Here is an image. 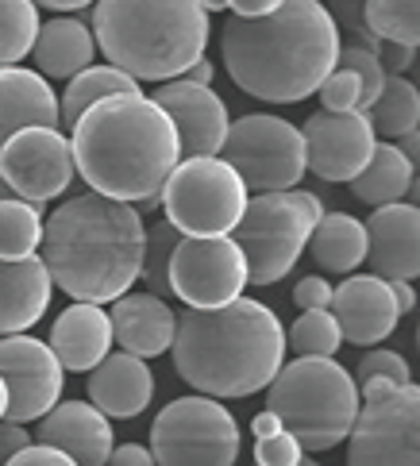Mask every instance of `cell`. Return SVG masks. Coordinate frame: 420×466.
Returning a JSON list of instances; mask_svg holds the SVG:
<instances>
[{"label":"cell","mask_w":420,"mask_h":466,"mask_svg":"<svg viewBox=\"0 0 420 466\" xmlns=\"http://www.w3.org/2000/svg\"><path fill=\"white\" fill-rule=\"evenodd\" d=\"M174 370L205 397H251L271 386L285 362V331L278 316L235 297L216 309H186L174 324Z\"/></svg>","instance_id":"4"},{"label":"cell","mask_w":420,"mask_h":466,"mask_svg":"<svg viewBox=\"0 0 420 466\" xmlns=\"http://www.w3.org/2000/svg\"><path fill=\"white\" fill-rule=\"evenodd\" d=\"M282 424H278V416L266 409V412H259L255 420H251V431H255V436H271V431H278Z\"/></svg>","instance_id":"47"},{"label":"cell","mask_w":420,"mask_h":466,"mask_svg":"<svg viewBox=\"0 0 420 466\" xmlns=\"http://www.w3.org/2000/svg\"><path fill=\"white\" fill-rule=\"evenodd\" d=\"M293 466H321V462H316V459H309V455H301Z\"/></svg>","instance_id":"53"},{"label":"cell","mask_w":420,"mask_h":466,"mask_svg":"<svg viewBox=\"0 0 420 466\" xmlns=\"http://www.w3.org/2000/svg\"><path fill=\"white\" fill-rule=\"evenodd\" d=\"M39 443L58 447L62 455H70L77 466H105L112 451V424L108 416L89 401H55L36 428Z\"/></svg>","instance_id":"19"},{"label":"cell","mask_w":420,"mask_h":466,"mask_svg":"<svg viewBox=\"0 0 420 466\" xmlns=\"http://www.w3.org/2000/svg\"><path fill=\"white\" fill-rule=\"evenodd\" d=\"M301 455H305V447H301L285 428L271 431V436H255V462L259 466H293Z\"/></svg>","instance_id":"38"},{"label":"cell","mask_w":420,"mask_h":466,"mask_svg":"<svg viewBox=\"0 0 420 466\" xmlns=\"http://www.w3.org/2000/svg\"><path fill=\"white\" fill-rule=\"evenodd\" d=\"M324 216V201L305 189L255 193L228 236L243 251L251 286H274L297 266L309 231Z\"/></svg>","instance_id":"7"},{"label":"cell","mask_w":420,"mask_h":466,"mask_svg":"<svg viewBox=\"0 0 420 466\" xmlns=\"http://www.w3.org/2000/svg\"><path fill=\"white\" fill-rule=\"evenodd\" d=\"M390 293H394V305H397V316H405V312H413V305H416L413 281H390Z\"/></svg>","instance_id":"45"},{"label":"cell","mask_w":420,"mask_h":466,"mask_svg":"<svg viewBox=\"0 0 420 466\" xmlns=\"http://www.w3.org/2000/svg\"><path fill=\"white\" fill-rule=\"evenodd\" d=\"M93 39L116 70L166 81L205 58L209 12L200 0H97Z\"/></svg>","instance_id":"5"},{"label":"cell","mask_w":420,"mask_h":466,"mask_svg":"<svg viewBox=\"0 0 420 466\" xmlns=\"http://www.w3.org/2000/svg\"><path fill=\"white\" fill-rule=\"evenodd\" d=\"M266 409L301 447L328 451L347 440L351 420L359 412V386L335 359L301 355L271 378Z\"/></svg>","instance_id":"6"},{"label":"cell","mask_w":420,"mask_h":466,"mask_svg":"<svg viewBox=\"0 0 420 466\" xmlns=\"http://www.w3.org/2000/svg\"><path fill=\"white\" fill-rule=\"evenodd\" d=\"M108 324H112V339L120 343V351L155 359L162 351H170L178 316L155 293H120L112 301Z\"/></svg>","instance_id":"20"},{"label":"cell","mask_w":420,"mask_h":466,"mask_svg":"<svg viewBox=\"0 0 420 466\" xmlns=\"http://www.w3.org/2000/svg\"><path fill=\"white\" fill-rule=\"evenodd\" d=\"M293 347L297 355H309V359H332L335 351H340V324H335V316L328 309H305L293 320L290 328V339H285Z\"/></svg>","instance_id":"33"},{"label":"cell","mask_w":420,"mask_h":466,"mask_svg":"<svg viewBox=\"0 0 420 466\" xmlns=\"http://www.w3.org/2000/svg\"><path fill=\"white\" fill-rule=\"evenodd\" d=\"M413 58H416V46H405V43H382L378 46V62H382L385 77H390V74H405L413 66Z\"/></svg>","instance_id":"41"},{"label":"cell","mask_w":420,"mask_h":466,"mask_svg":"<svg viewBox=\"0 0 420 466\" xmlns=\"http://www.w3.org/2000/svg\"><path fill=\"white\" fill-rule=\"evenodd\" d=\"M335 66H343V70H351L359 77V86H363V108L374 101V96L382 93L385 86V70H382V62L374 51H366V46L359 43H347L340 46V55H335Z\"/></svg>","instance_id":"35"},{"label":"cell","mask_w":420,"mask_h":466,"mask_svg":"<svg viewBox=\"0 0 420 466\" xmlns=\"http://www.w3.org/2000/svg\"><path fill=\"white\" fill-rule=\"evenodd\" d=\"M228 77L266 105H293L335 70L340 27L321 0H282L274 12L228 15L220 31Z\"/></svg>","instance_id":"1"},{"label":"cell","mask_w":420,"mask_h":466,"mask_svg":"<svg viewBox=\"0 0 420 466\" xmlns=\"http://www.w3.org/2000/svg\"><path fill=\"white\" fill-rule=\"evenodd\" d=\"M220 158L240 174L243 189L251 193H274L293 189L305 177V143L301 127H293L282 116H243L228 124V136L220 143Z\"/></svg>","instance_id":"11"},{"label":"cell","mask_w":420,"mask_h":466,"mask_svg":"<svg viewBox=\"0 0 420 466\" xmlns=\"http://www.w3.org/2000/svg\"><path fill=\"white\" fill-rule=\"evenodd\" d=\"M316 93H321V105L328 112H343V108H363V86L359 77L343 70V66H335V70L316 86Z\"/></svg>","instance_id":"36"},{"label":"cell","mask_w":420,"mask_h":466,"mask_svg":"<svg viewBox=\"0 0 420 466\" xmlns=\"http://www.w3.org/2000/svg\"><path fill=\"white\" fill-rule=\"evenodd\" d=\"M46 347L62 362V370H93L112 347L108 312H100V305H89V301L70 305L55 320V328H50Z\"/></svg>","instance_id":"23"},{"label":"cell","mask_w":420,"mask_h":466,"mask_svg":"<svg viewBox=\"0 0 420 466\" xmlns=\"http://www.w3.org/2000/svg\"><path fill=\"white\" fill-rule=\"evenodd\" d=\"M416 181V166L397 151V143H374V155L363 170L347 181L351 193L359 197L363 205H390L401 201Z\"/></svg>","instance_id":"27"},{"label":"cell","mask_w":420,"mask_h":466,"mask_svg":"<svg viewBox=\"0 0 420 466\" xmlns=\"http://www.w3.org/2000/svg\"><path fill=\"white\" fill-rule=\"evenodd\" d=\"M181 239V231L170 220H159L155 228H147L143 239V262H139V278L147 281V293H170V255Z\"/></svg>","instance_id":"34"},{"label":"cell","mask_w":420,"mask_h":466,"mask_svg":"<svg viewBox=\"0 0 420 466\" xmlns=\"http://www.w3.org/2000/svg\"><path fill=\"white\" fill-rule=\"evenodd\" d=\"M5 466H77L70 455H62L58 447H46V443H36V447H20Z\"/></svg>","instance_id":"40"},{"label":"cell","mask_w":420,"mask_h":466,"mask_svg":"<svg viewBox=\"0 0 420 466\" xmlns=\"http://www.w3.org/2000/svg\"><path fill=\"white\" fill-rule=\"evenodd\" d=\"M328 312L340 324V336L355 347H374L385 336H394L397 328V305L390 293V281H382L378 274H355L347 278L340 289L332 286Z\"/></svg>","instance_id":"17"},{"label":"cell","mask_w":420,"mask_h":466,"mask_svg":"<svg viewBox=\"0 0 420 466\" xmlns=\"http://www.w3.org/2000/svg\"><path fill=\"white\" fill-rule=\"evenodd\" d=\"M50 274L39 255L0 258V336H15L46 312Z\"/></svg>","instance_id":"22"},{"label":"cell","mask_w":420,"mask_h":466,"mask_svg":"<svg viewBox=\"0 0 420 466\" xmlns=\"http://www.w3.org/2000/svg\"><path fill=\"white\" fill-rule=\"evenodd\" d=\"M200 8L212 15V12H224V8H228V0H200Z\"/></svg>","instance_id":"50"},{"label":"cell","mask_w":420,"mask_h":466,"mask_svg":"<svg viewBox=\"0 0 420 466\" xmlns=\"http://www.w3.org/2000/svg\"><path fill=\"white\" fill-rule=\"evenodd\" d=\"M282 5V0H228V8L235 15H243V20H255V15H266V12H274Z\"/></svg>","instance_id":"44"},{"label":"cell","mask_w":420,"mask_h":466,"mask_svg":"<svg viewBox=\"0 0 420 466\" xmlns=\"http://www.w3.org/2000/svg\"><path fill=\"white\" fill-rule=\"evenodd\" d=\"M43 236V208L5 197L0 201V258H27L39 251Z\"/></svg>","instance_id":"30"},{"label":"cell","mask_w":420,"mask_h":466,"mask_svg":"<svg viewBox=\"0 0 420 466\" xmlns=\"http://www.w3.org/2000/svg\"><path fill=\"white\" fill-rule=\"evenodd\" d=\"M0 177L20 201L43 208L77 177L70 139L58 127H20L0 143Z\"/></svg>","instance_id":"13"},{"label":"cell","mask_w":420,"mask_h":466,"mask_svg":"<svg viewBox=\"0 0 420 466\" xmlns=\"http://www.w3.org/2000/svg\"><path fill=\"white\" fill-rule=\"evenodd\" d=\"M31 436H27V428L24 424H12V420H0V466H5L20 447H27Z\"/></svg>","instance_id":"42"},{"label":"cell","mask_w":420,"mask_h":466,"mask_svg":"<svg viewBox=\"0 0 420 466\" xmlns=\"http://www.w3.org/2000/svg\"><path fill=\"white\" fill-rule=\"evenodd\" d=\"M5 409H8V386H5V378H0V420H5Z\"/></svg>","instance_id":"51"},{"label":"cell","mask_w":420,"mask_h":466,"mask_svg":"<svg viewBox=\"0 0 420 466\" xmlns=\"http://www.w3.org/2000/svg\"><path fill=\"white\" fill-rule=\"evenodd\" d=\"M366 116H371V127L374 136H405V131H413L420 124V93L409 77L401 74H390L385 77L382 93L374 96L371 105H366Z\"/></svg>","instance_id":"29"},{"label":"cell","mask_w":420,"mask_h":466,"mask_svg":"<svg viewBox=\"0 0 420 466\" xmlns=\"http://www.w3.org/2000/svg\"><path fill=\"white\" fill-rule=\"evenodd\" d=\"M0 378L8 386V409L5 420L31 424L62 397L66 370L46 343L24 336H0Z\"/></svg>","instance_id":"15"},{"label":"cell","mask_w":420,"mask_h":466,"mask_svg":"<svg viewBox=\"0 0 420 466\" xmlns=\"http://www.w3.org/2000/svg\"><path fill=\"white\" fill-rule=\"evenodd\" d=\"M93 0H36V8H50V12H77V8H89Z\"/></svg>","instance_id":"48"},{"label":"cell","mask_w":420,"mask_h":466,"mask_svg":"<svg viewBox=\"0 0 420 466\" xmlns=\"http://www.w3.org/2000/svg\"><path fill=\"white\" fill-rule=\"evenodd\" d=\"M397 139H401V143H397V151L416 166V155H420V136H416V127H413V131H405V136H397Z\"/></svg>","instance_id":"49"},{"label":"cell","mask_w":420,"mask_h":466,"mask_svg":"<svg viewBox=\"0 0 420 466\" xmlns=\"http://www.w3.org/2000/svg\"><path fill=\"white\" fill-rule=\"evenodd\" d=\"M108 462L112 466H155V459H150V447H139V443H112L108 451Z\"/></svg>","instance_id":"43"},{"label":"cell","mask_w":420,"mask_h":466,"mask_svg":"<svg viewBox=\"0 0 420 466\" xmlns=\"http://www.w3.org/2000/svg\"><path fill=\"white\" fill-rule=\"evenodd\" d=\"M20 127H58V96L43 74L0 66V143Z\"/></svg>","instance_id":"24"},{"label":"cell","mask_w":420,"mask_h":466,"mask_svg":"<svg viewBox=\"0 0 420 466\" xmlns=\"http://www.w3.org/2000/svg\"><path fill=\"white\" fill-rule=\"evenodd\" d=\"M178 131L181 158L197 155H220V143L228 136V105L212 93V86H193V81H162L150 96Z\"/></svg>","instance_id":"16"},{"label":"cell","mask_w":420,"mask_h":466,"mask_svg":"<svg viewBox=\"0 0 420 466\" xmlns=\"http://www.w3.org/2000/svg\"><path fill=\"white\" fill-rule=\"evenodd\" d=\"M363 20L382 43H420V0H363Z\"/></svg>","instance_id":"31"},{"label":"cell","mask_w":420,"mask_h":466,"mask_svg":"<svg viewBox=\"0 0 420 466\" xmlns=\"http://www.w3.org/2000/svg\"><path fill=\"white\" fill-rule=\"evenodd\" d=\"M5 197H15V193L8 189V181H5V177H0V201H5Z\"/></svg>","instance_id":"52"},{"label":"cell","mask_w":420,"mask_h":466,"mask_svg":"<svg viewBox=\"0 0 420 466\" xmlns=\"http://www.w3.org/2000/svg\"><path fill=\"white\" fill-rule=\"evenodd\" d=\"M347 466H420V390L413 381H363Z\"/></svg>","instance_id":"8"},{"label":"cell","mask_w":420,"mask_h":466,"mask_svg":"<svg viewBox=\"0 0 420 466\" xmlns=\"http://www.w3.org/2000/svg\"><path fill=\"white\" fill-rule=\"evenodd\" d=\"M155 374L139 355H105L89 370V405H97L112 420H131L150 405Z\"/></svg>","instance_id":"21"},{"label":"cell","mask_w":420,"mask_h":466,"mask_svg":"<svg viewBox=\"0 0 420 466\" xmlns=\"http://www.w3.org/2000/svg\"><path fill=\"white\" fill-rule=\"evenodd\" d=\"M305 143V170H312L321 181H351L374 155V127L366 108H343V112H312L301 127Z\"/></svg>","instance_id":"14"},{"label":"cell","mask_w":420,"mask_h":466,"mask_svg":"<svg viewBox=\"0 0 420 466\" xmlns=\"http://www.w3.org/2000/svg\"><path fill=\"white\" fill-rule=\"evenodd\" d=\"M181 81H193V86H212V62L209 58H197L193 66H186V70L178 74Z\"/></svg>","instance_id":"46"},{"label":"cell","mask_w":420,"mask_h":466,"mask_svg":"<svg viewBox=\"0 0 420 466\" xmlns=\"http://www.w3.org/2000/svg\"><path fill=\"white\" fill-rule=\"evenodd\" d=\"M355 378L359 381L382 378V381H394V386H405V381H413L409 378V362L401 359L397 351H371V355H363L359 366H355Z\"/></svg>","instance_id":"37"},{"label":"cell","mask_w":420,"mask_h":466,"mask_svg":"<svg viewBox=\"0 0 420 466\" xmlns=\"http://www.w3.org/2000/svg\"><path fill=\"white\" fill-rule=\"evenodd\" d=\"M143 239L147 228L136 208L89 189L46 216L36 255L46 266L50 286L74 301L105 305L139 278Z\"/></svg>","instance_id":"3"},{"label":"cell","mask_w":420,"mask_h":466,"mask_svg":"<svg viewBox=\"0 0 420 466\" xmlns=\"http://www.w3.org/2000/svg\"><path fill=\"white\" fill-rule=\"evenodd\" d=\"M309 251L312 262L328 274H351L355 266L366 262V228L363 220L347 212H324L316 228L309 231Z\"/></svg>","instance_id":"26"},{"label":"cell","mask_w":420,"mask_h":466,"mask_svg":"<svg viewBox=\"0 0 420 466\" xmlns=\"http://www.w3.org/2000/svg\"><path fill=\"white\" fill-rule=\"evenodd\" d=\"M366 228V258L382 281H413L420 274V212L416 205H378Z\"/></svg>","instance_id":"18"},{"label":"cell","mask_w":420,"mask_h":466,"mask_svg":"<svg viewBox=\"0 0 420 466\" xmlns=\"http://www.w3.org/2000/svg\"><path fill=\"white\" fill-rule=\"evenodd\" d=\"M39 35L36 0H0V66H20Z\"/></svg>","instance_id":"32"},{"label":"cell","mask_w":420,"mask_h":466,"mask_svg":"<svg viewBox=\"0 0 420 466\" xmlns=\"http://www.w3.org/2000/svg\"><path fill=\"white\" fill-rule=\"evenodd\" d=\"M247 286V262L231 236H181L170 255V293L190 309L228 305Z\"/></svg>","instance_id":"12"},{"label":"cell","mask_w":420,"mask_h":466,"mask_svg":"<svg viewBox=\"0 0 420 466\" xmlns=\"http://www.w3.org/2000/svg\"><path fill=\"white\" fill-rule=\"evenodd\" d=\"M159 205L181 236H228L247 205V189L220 155H197L178 158Z\"/></svg>","instance_id":"9"},{"label":"cell","mask_w":420,"mask_h":466,"mask_svg":"<svg viewBox=\"0 0 420 466\" xmlns=\"http://www.w3.org/2000/svg\"><path fill=\"white\" fill-rule=\"evenodd\" d=\"M116 93H139V81L124 70H116V66H86V70H77L74 77H66V93L58 105V127H74L77 116L89 105L105 101V96H116Z\"/></svg>","instance_id":"28"},{"label":"cell","mask_w":420,"mask_h":466,"mask_svg":"<svg viewBox=\"0 0 420 466\" xmlns=\"http://www.w3.org/2000/svg\"><path fill=\"white\" fill-rule=\"evenodd\" d=\"M97 55V39L93 31L74 20V15H55V20L39 24V35L31 43V58H36V70L43 77H74L77 70L93 66Z\"/></svg>","instance_id":"25"},{"label":"cell","mask_w":420,"mask_h":466,"mask_svg":"<svg viewBox=\"0 0 420 466\" xmlns=\"http://www.w3.org/2000/svg\"><path fill=\"white\" fill-rule=\"evenodd\" d=\"M332 301V281L321 278V274H312V278H301L297 281V289H293V305L305 312V309H328Z\"/></svg>","instance_id":"39"},{"label":"cell","mask_w":420,"mask_h":466,"mask_svg":"<svg viewBox=\"0 0 420 466\" xmlns=\"http://www.w3.org/2000/svg\"><path fill=\"white\" fill-rule=\"evenodd\" d=\"M74 170L86 177L93 193L112 201H139L143 208L159 205L166 177L178 166V131L150 96L116 93L89 105L70 127Z\"/></svg>","instance_id":"2"},{"label":"cell","mask_w":420,"mask_h":466,"mask_svg":"<svg viewBox=\"0 0 420 466\" xmlns=\"http://www.w3.org/2000/svg\"><path fill=\"white\" fill-rule=\"evenodd\" d=\"M155 466H231L240 459V424L216 397H178L150 424Z\"/></svg>","instance_id":"10"}]
</instances>
